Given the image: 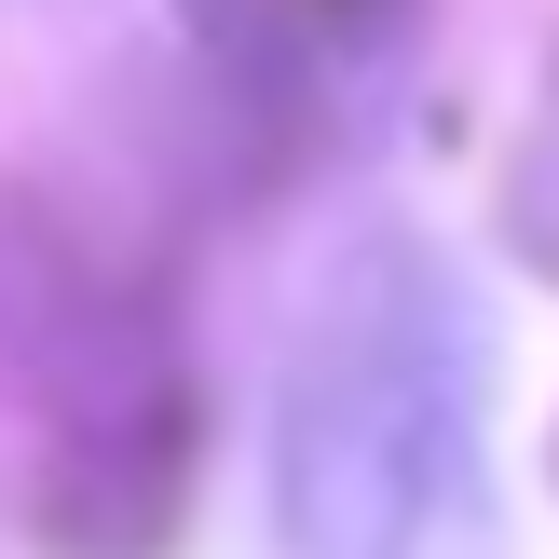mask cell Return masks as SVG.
I'll return each mask as SVG.
<instances>
[{
	"mask_svg": "<svg viewBox=\"0 0 559 559\" xmlns=\"http://www.w3.org/2000/svg\"><path fill=\"white\" fill-rule=\"evenodd\" d=\"M300 559H437L478 533V342L437 260H355L287 382Z\"/></svg>",
	"mask_w": 559,
	"mask_h": 559,
	"instance_id": "obj_1",
	"label": "cell"
}]
</instances>
